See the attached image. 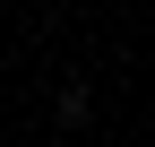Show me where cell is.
<instances>
[{
    "label": "cell",
    "instance_id": "obj_1",
    "mask_svg": "<svg viewBox=\"0 0 155 147\" xmlns=\"http://www.w3.org/2000/svg\"><path fill=\"white\" fill-rule=\"evenodd\" d=\"M52 113H61V121H69V130H78V121H86V113H95V95H86V87H61V104H52Z\"/></svg>",
    "mask_w": 155,
    "mask_h": 147
}]
</instances>
